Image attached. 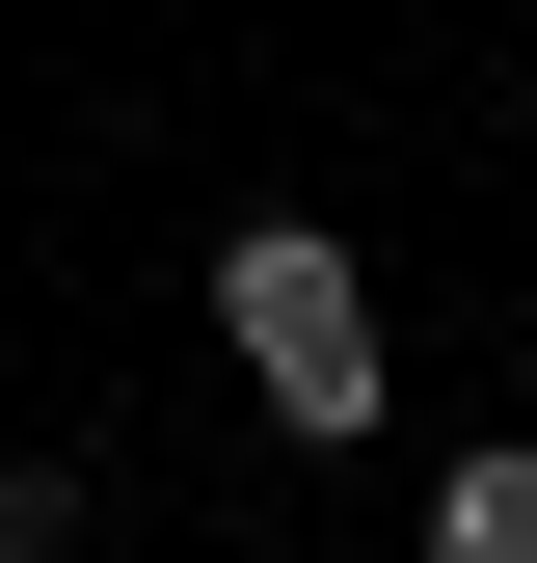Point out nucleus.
Here are the masks:
<instances>
[{
  "label": "nucleus",
  "mask_w": 537,
  "mask_h": 563,
  "mask_svg": "<svg viewBox=\"0 0 537 563\" xmlns=\"http://www.w3.org/2000/svg\"><path fill=\"white\" fill-rule=\"evenodd\" d=\"M81 537H108V483H81V456H0V563H81Z\"/></svg>",
  "instance_id": "3"
},
{
  "label": "nucleus",
  "mask_w": 537,
  "mask_h": 563,
  "mask_svg": "<svg viewBox=\"0 0 537 563\" xmlns=\"http://www.w3.org/2000/svg\"><path fill=\"white\" fill-rule=\"evenodd\" d=\"M403 563H537V430H457L430 510H403Z\"/></svg>",
  "instance_id": "2"
},
{
  "label": "nucleus",
  "mask_w": 537,
  "mask_h": 563,
  "mask_svg": "<svg viewBox=\"0 0 537 563\" xmlns=\"http://www.w3.org/2000/svg\"><path fill=\"white\" fill-rule=\"evenodd\" d=\"M216 376H242V402H268L296 456H376V430H403V349H376V268L322 242V216H242V242H216Z\"/></svg>",
  "instance_id": "1"
}]
</instances>
